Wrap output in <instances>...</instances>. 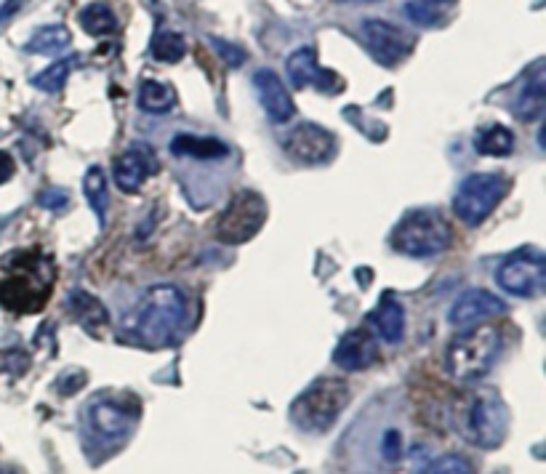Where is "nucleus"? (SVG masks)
Here are the masks:
<instances>
[{
	"label": "nucleus",
	"mask_w": 546,
	"mask_h": 474,
	"mask_svg": "<svg viewBox=\"0 0 546 474\" xmlns=\"http://www.w3.org/2000/svg\"><path fill=\"white\" fill-rule=\"evenodd\" d=\"M509 413L499 395L483 392L472 400L464 424V437L477 448H499L507 437Z\"/></svg>",
	"instance_id": "8"
},
{
	"label": "nucleus",
	"mask_w": 546,
	"mask_h": 474,
	"mask_svg": "<svg viewBox=\"0 0 546 474\" xmlns=\"http://www.w3.org/2000/svg\"><path fill=\"white\" fill-rule=\"evenodd\" d=\"M267 222V203L259 192L243 190L230 200L224 208L219 222H216V237L227 245H243L251 237L259 235V230Z\"/></svg>",
	"instance_id": "6"
},
{
	"label": "nucleus",
	"mask_w": 546,
	"mask_h": 474,
	"mask_svg": "<svg viewBox=\"0 0 546 474\" xmlns=\"http://www.w3.org/2000/svg\"><path fill=\"white\" fill-rule=\"evenodd\" d=\"M48 285L32 283L30 277H14V280H6L0 285V301L6 304L8 309H24V312H32V309H40V304L46 301Z\"/></svg>",
	"instance_id": "17"
},
{
	"label": "nucleus",
	"mask_w": 546,
	"mask_h": 474,
	"mask_svg": "<svg viewBox=\"0 0 546 474\" xmlns=\"http://www.w3.org/2000/svg\"><path fill=\"white\" fill-rule=\"evenodd\" d=\"M150 51L158 62L176 64V62H182L184 54H187V40H184L182 32L158 30L155 32V38H152Z\"/></svg>",
	"instance_id": "23"
},
{
	"label": "nucleus",
	"mask_w": 546,
	"mask_h": 474,
	"mask_svg": "<svg viewBox=\"0 0 546 474\" xmlns=\"http://www.w3.org/2000/svg\"><path fill=\"white\" fill-rule=\"evenodd\" d=\"M453 240L451 224L437 211H411L392 232V248L411 259H429L443 253Z\"/></svg>",
	"instance_id": "4"
},
{
	"label": "nucleus",
	"mask_w": 546,
	"mask_h": 474,
	"mask_svg": "<svg viewBox=\"0 0 546 474\" xmlns=\"http://www.w3.org/2000/svg\"><path fill=\"white\" fill-rule=\"evenodd\" d=\"M75 64H78V59H75V56L51 64L48 70L40 72L38 78H32V86L40 88L43 94H62L64 83H67V78H70V70L75 67Z\"/></svg>",
	"instance_id": "28"
},
{
	"label": "nucleus",
	"mask_w": 546,
	"mask_h": 474,
	"mask_svg": "<svg viewBox=\"0 0 546 474\" xmlns=\"http://www.w3.org/2000/svg\"><path fill=\"white\" fill-rule=\"evenodd\" d=\"M341 3H376V0H341Z\"/></svg>",
	"instance_id": "35"
},
{
	"label": "nucleus",
	"mask_w": 546,
	"mask_h": 474,
	"mask_svg": "<svg viewBox=\"0 0 546 474\" xmlns=\"http://www.w3.org/2000/svg\"><path fill=\"white\" fill-rule=\"evenodd\" d=\"M158 174V158L150 144H131L118 160H115V182L123 192L142 190V184Z\"/></svg>",
	"instance_id": "13"
},
{
	"label": "nucleus",
	"mask_w": 546,
	"mask_h": 474,
	"mask_svg": "<svg viewBox=\"0 0 546 474\" xmlns=\"http://www.w3.org/2000/svg\"><path fill=\"white\" fill-rule=\"evenodd\" d=\"M171 152L176 158H192V160H222L230 155V147L214 136H198V134H176L171 142Z\"/></svg>",
	"instance_id": "19"
},
{
	"label": "nucleus",
	"mask_w": 546,
	"mask_h": 474,
	"mask_svg": "<svg viewBox=\"0 0 546 474\" xmlns=\"http://www.w3.org/2000/svg\"><path fill=\"white\" fill-rule=\"evenodd\" d=\"M70 301H72V312H75V317H78L80 323L86 325L91 333H96V328L107 325V309H104L102 301L94 299L91 293L86 291L72 293Z\"/></svg>",
	"instance_id": "24"
},
{
	"label": "nucleus",
	"mask_w": 546,
	"mask_h": 474,
	"mask_svg": "<svg viewBox=\"0 0 546 474\" xmlns=\"http://www.w3.org/2000/svg\"><path fill=\"white\" fill-rule=\"evenodd\" d=\"M80 24L88 35H110L118 27V16L112 14L110 3H91L80 11Z\"/></svg>",
	"instance_id": "27"
},
{
	"label": "nucleus",
	"mask_w": 546,
	"mask_h": 474,
	"mask_svg": "<svg viewBox=\"0 0 546 474\" xmlns=\"http://www.w3.org/2000/svg\"><path fill=\"white\" fill-rule=\"evenodd\" d=\"M214 46L222 51L224 62L230 64V67H240V64L246 62V54H243L238 46H232V43H224V40H219V38H214Z\"/></svg>",
	"instance_id": "32"
},
{
	"label": "nucleus",
	"mask_w": 546,
	"mask_h": 474,
	"mask_svg": "<svg viewBox=\"0 0 546 474\" xmlns=\"http://www.w3.org/2000/svg\"><path fill=\"white\" fill-rule=\"evenodd\" d=\"M405 14H408V19L416 24H435L437 19H440V11L432 6H424V3H408V6H405Z\"/></svg>",
	"instance_id": "30"
},
{
	"label": "nucleus",
	"mask_w": 546,
	"mask_h": 474,
	"mask_svg": "<svg viewBox=\"0 0 546 474\" xmlns=\"http://www.w3.org/2000/svg\"><path fill=\"white\" fill-rule=\"evenodd\" d=\"M475 150L480 155H491V158H504L509 152L515 150V134L504 126H491L485 128L483 134L477 136Z\"/></svg>",
	"instance_id": "25"
},
{
	"label": "nucleus",
	"mask_w": 546,
	"mask_h": 474,
	"mask_svg": "<svg viewBox=\"0 0 546 474\" xmlns=\"http://www.w3.org/2000/svg\"><path fill=\"white\" fill-rule=\"evenodd\" d=\"M424 474H472V464L467 459L456 456V453H451V456L437 459Z\"/></svg>",
	"instance_id": "29"
},
{
	"label": "nucleus",
	"mask_w": 546,
	"mask_h": 474,
	"mask_svg": "<svg viewBox=\"0 0 546 474\" xmlns=\"http://www.w3.org/2000/svg\"><path fill=\"white\" fill-rule=\"evenodd\" d=\"M349 403V387L341 379H317L291 405V419L304 432H325L336 424Z\"/></svg>",
	"instance_id": "3"
},
{
	"label": "nucleus",
	"mask_w": 546,
	"mask_h": 474,
	"mask_svg": "<svg viewBox=\"0 0 546 474\" xmlns=\"http://www.w3.org/2000/svg\"><path fill=\"white\" fill-rule=\"evenodd\" d=\"M499 352L501 333L491 325H475L451 341L445 365L453 379L477 381L491 371L493 363L499 360Z\"/></svg>",
	"instance_id": "2"
},
{
	"label": "nucleus",
	"mask_w": 546,
	"mask_h": 474,
	"mask_svg": "<svg viewBox=\"0 0 546 474\" xmlns=\"http://www.w3.org/2000/svg\"><path fill=\"white\" fill-rule=\"evenodd\" d=\"M83 192H86L88 203L94 208L96 219H99V227H104L107 222V203H110V195H107V179H104L102 168H88L86 179H83Z\"/></svg>",
	"instance_id": "26"
},
{
	"label": "nucleus",
	"mask_w": 546,
	"mask_h": 474,
	"mask_svg": "<svg viewBox=\"0 0 546 474\" xmlns=\"http://www.w3.org/2000/svg\"><path fill=\"white\" fill-rule=\"evenodd\" d=\"M546 107V75H544V62H539L531 70V75L525 78V86L520 88V94L515 99V115L525 123L531 120H539L544 115Z\"/></svg>",
	"instance_id": "16"
},
{
	"label": "nucleus",
	"mask_w": 546,
	"mask_h": 474,
	"mask_svg": "<svg viewBox=\"0 0 546 474\" xmlns=\"http://www.w3.org/2000/svg\"><path fill=\"white\" fill-rule=\"evenodd\" d=\"M437 3H440V0H437Z\"/></svg>",
	"instance_id": "37"
},
{
	"label": "nucleus",
	"mask_w": 546,
	"mask_h": 474,
	"mask_svg": "<svg viewBox=\"0 0 546 474\" xmlns=\"http://www.w3.org/2000/svg\"><path fill=\"white\" fill-rule=\"evenodd\" d=\"M70 43L72 32L67 30V27H62V24H48V27H40V30L32 35L30 43H27V51L40 56H54L59 54V51H64Z\"/></svg>",
	"instance_id": "21"
},
{
	"label": "nucleus",
	"mask_w": 546,
	"mask_h": 474,
	"mask_svg": "<svg viewBox=\"0 0 546 474\" xmlns=\"http://www.w3.org/2000/svg\"><path fill=\"white\" fill-rule=\"evenodd\" d=\"M373 331L379 333L384 344H400L405 336V309L403 304L392 296H384L376 312L371 315Z\"/></svg>",
	"instance_id": "18"
},
{
	"label": "nucleus",
	"mask_w": 546,
	"mask_h": 474,
	"mask_svg": "<svg viewBox=\"0 0 546 474\" xmlns=\"http://www.w3.org/2000/svg\"><path fill=\"white\" fill-rule=\"evenodd\" d=\"M285 70H288L291 86L296 88V91H301V88H317V91L341 88V80L336 78V72L320 67L315 46L296 48V51L285 59Z\"/></svg>",
	"instance_id": "11"
},
{
	"label": "nucleus",
	"mask_w": 546,
	"mask_h": 474,
	"mask_svg": "<svg viewBox=\"0 0 546 474\" xmlns=\"http://www.w3.org/2000/svg\"><path fill=\"white\" fill-rule=\"evenodd\" d=\"M376 357H379L376 339L365 328L344 333L336 349H333V363L339 365L341 371H365L368 365L376 363Z\"/></svg>",
	"instance_id": "15"
},
{
	"label": "nucleus",
	"mask_w": 546,
	"mask_h": 474,
	"mask_svg": "<svg viewBox=\"0 0 546 474\" xmlns=\"http://www.w3.org/2000/svg\"><path fill=\"white\" fill-rule=\"evenodd\" d=\"M254 88L259 94L264 112L272 123H288L296 115V104L291 99V91L285 88L280 75L272 70H259L254 75Z\"/></svg>",
	"instance_id": "14"
},
{
	"label": "nucleus",
	"mask_w": 546,
	"mask_h": 474,
	"mask_svg": "<svg viewBox=\"0 0 546 474\" xmlns=\"http://www.w3.org/2000/svg\"><path fill=\"white\" fill-rule=\"evenodd\" d=\"M187 325V296L176 285H152L128 315V333L142 347H171Z\"/></svg>",
	"instance_id": "1"
},
{
	"label": "nucleus",
	"mask_w": 546,
	"mask_h": 474,
	"mask_svg": "<svg viewBox=\"0 0 546 474\" xmlns=\"http://www.w3.org/2000/svg\"><path fill=\"white\" fill-rule=\"evenodd\" d=\"M381 453H384V459L387 461H400L403 456V440H400V432L395 429H389L384 440H381Z\"/></svg>",
	"instance_id": "31"
},
{
	"label": "nucleus",
	"mask_w": 546,
	"mask_h": 474,
	"mask_svg": "<svg viewBox=\"0 0 546 474\" xmlns=\"http://www.w3.org/2000/svg\"><path fill=\"white\" fill-rule=\"evenodd\" d=\"M496 283L517 299H533L546 285V259L539 248H520L509 253L496 269Z\"/></svg>",
	"instance_id": "7"
},
{
	"label": "nucleus",
	"mask_w": 546,
	"mask_h": 474,
	"mask_svg": "<svg viewBox=\"0 0 546 474\" xmlns=\"http://www.w3.org/2000/svg\"><path fill=\"white\" fill-rule=\"evenodd\" d=\"M176 104L174 88L168 83H160V80H144L139 86V107L144 112H152V115H160V112H168Z\"/></svg>",
	"instance_id": "22"
},
{
	"label": "nucleus",
	"mask_w": 546,
	"mask_h": 474,
	"mask_svg": "<svg viewBox=\"0 0 546 474\" xmlns=\"http://www.w3.org/2000/svg\"><path fill=\"white\" fill-rule=\"evenodd\" d=\"M11 174H14V160H11L8 152H0V184L8 182Z\"/></svg>",
	"instance_id": "34"
},
{
	"label": "nucleus",
	"mask_w": 546,
	"mask_h": 474,
	"mask_svg": "<svg viewBox=\"0 0 546 474\" xmlns=\"http://www.w3.org/2000/svg\"><path fill=\"white\" fill-rule=\"evenodd\" d=\"M24 3H27V0H6V3L0 6V24L8 22V19H14V16L24 8Z\"/></svg>",
	"instance_id": "33"
},
{
	"label": "nucleus",
	"mask_w": 546,
	"mask_h": 474,
	"mask_svg": "<svg viewBox=\"0 0 546 474\" xmlns=\"http://www.w3.org/2000/svg\"><path fill=\"white\" fill-rule=\"evenodd\" d=\"M360 38L371 56L384 67H397L403 64L413 51V35L397 30L384 19H365L360 24Z\"/></svg>",
	"instance_id": "9"
},
{
	"label": "nucleus",
	"mask_w": 546,
	"mask_h": 474,
	"mask_svg": "<svg viewBox=\"0 0 546 474\" xmlns=\"http://www.w3.org/2000/svg\"><path fill=\"white\" fill-rule=\"evenodd\" d=\"M509 190L507 176L501 174H472L461 182L456 192V214L464 224L477 227L499 208Z\"/></svg>",
	"instance_id": "5"
},
{
	"label": "nucleus",
	"mask_w": 546,
	"mask_h": 474,
	"mask_svg": "<svg viewBox=\"0 0 546 474\" xmlns=\"http://www.w3.org/2000/svg\"><path fill=\"white\" fill-rule=\"evenodd\" d=\"M285 152L301 166H323L336 152V139L317 123H299L285 139Z\"/></svg>",
	"instance_id": "10"
},
{
	"label": "nucleus",
	"mask_w": 546,
	"mask_h": 474,
	"mask_svg": "<svg viewBox=\"0 0 546 474\" xmlns=\"http://www.w3.org/2000/svg\"><path fill=\"white\" fill-rule=\"evenodd\" d=\"M501 312H504V301L496 293L472 288V291H464L459 299L453 301L448 320L456 328H475V325H483L485 320H491Z\"/></svg>",
	"instance_id": "12"
},
{
	"label": "nucleus",
	"mask_w": 546,
	"mask_h": 474,
	"mask_svg": "<svg viewBox=\"0 0 546 474\" xmlns=\"http://www.w3.org/2000/svg\"><path fill=\"white\" fill-rule=\"evenodd\" d=\"M88 419H91V427H94L96 435L107 437V440H118V437H123L131 429V416L118 403H112V400H102V403L91 405Z\"/></svg>",
	"instance_id": "20"
},
{
	"label": "nucleus",
	"mask_w": 546,
	"mask_h": 474,
	"mask_svg": "<svg viewBox=\"0 0 546 474\" xmlns=\"http://www.w3.org/2000/svg\"><path fill=\"white\" fill-rule=\"evenodd\" d=\"M0 474H6V472H0Z\"/></svg>",
	"instance_id": "36"
}]
</instances>
